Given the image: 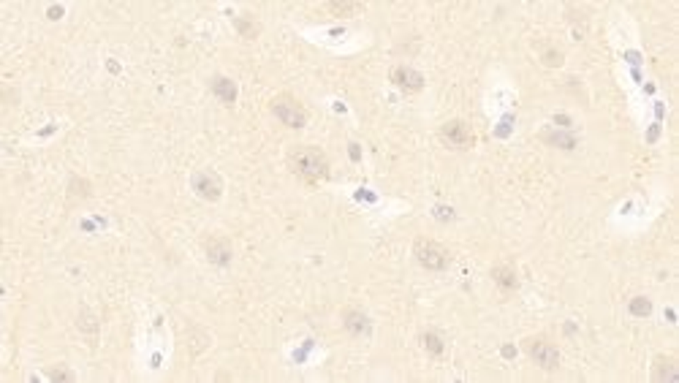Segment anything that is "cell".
<instances>
[{"label": "cell", "mask_w": 679, "mask_h": 383, "mask_svg": "<svg viewBox=\"0 0 679 383\" xmlns=\"http://www.w3.org/2000/svg\"><path fill=\"white\" fill-rule=\"evenodd\" d=\"M288 166L304 182H318L329 177V160L318 147H294L288 153Z\"/></svg>", "instance_id": "cell-1"}, {"label": "cell", "mask_w": 679, "mask_h": 383, "mask_svg": "<svg viewBox=\"0 0 679 383\" xmlns=\"http://www.w3.org/2000/svg\"><path fill=\"white\" fill-rule=\"evenodd\" d=\"M413 253H416V261L424 266V269H432V272H440L452 264V253L446 245L435 242V239H416L413 245Z\"/></svg>", "instance_id": "cell-2"}, {"label": "cell", "mask_w": 679, "mask_h": 383, "mask_svg": "<svg viewBox=\"0 0 679 383\" xmlns=\"http://www.w3.org/2000/svg\"><path fill=\"white\" fill-rule=\"evenodd\" d=\"M525 351L546 373H554L560 367V351H557V345H554L549 337H541V334L538 337H528L525 340Z\"/></svg>", "instance_id": "cell-3"}, {"label": "cell", "mask_w": 679, "mask_h": 383, "mask_svg": "<svg viewBox=\"0 0 679 383\" xmlns=\"http://www.w3.org/2000/svg\"><path fill=\"white\" fill-rule=\"evenodd\" d=\"M269 109H272V114H275L283 126H288V128L307 126V112H304V106L297 101V98L285 96V93H283V96H275V98L269 101Z\"/></svg>", "instance_id": "cell-4"}, {"label": "cell", "mask_w": 679, "mask_h": 383, "mask_svg": "<svg viewBox=\"0 0 679 383\" xmlns=\"http://www.w3.org/2000/svg\"><path fill=\"white\" fill-rule=\"evenodd\" d=\"M191 182H193V190L202 199H207V202H218L221 193H223V182H221L218 174H212V172H199V174H193Z\"/></svg>", "instance_id": "cell-5"}, {"label": "cell", "mask_w": 679, "mask_h": 383, "mask_svg": "<svg viewBox=\"0 0 679 383\" xmlns=\"http://www.w3.org/2000/svg\"><path fill=\"white\" fill-rule=\"evenodd\" d=\"M440 136H443L446 144H452V147H456V150H468V147L473 144V133H470V128L465 126V123H459V120L446 123V126L440 128Z\"/></svg>", "instance_id": "cell-6"}, {"label": "cell", "mask_w": 679, "mask_h": 383, "mask_svg": "<svg viewBox=\"0 0 679 383\" xmlns=\"http://www.w3.org/2000/svg\"><path fill=\"white\" fill-rule=\"evenodd\" d=\"M204 253H207V258L212 261V264H218V266H226L228 261H231V242H228L226 236H221V234H212V236H207L204 239Z\"/></svg>", "instance_id": "cell-7"}, {"label": "cell", "mask_w": 679, "mask_h": 383, "mask_svg": "<svg viewBox=\"0 0 679 383\" xmlns=\"http://www.w3.org/2000/svg\"><path fill=\"white\" fill-rule=\"evenodd\" d=\"M391 82H394L400 90H405V93H419V90L424 87V77H421L419 71L408 68V66H397V68L391 71Z\"/></svg>", "instance_id": "cell-8"}, {"label": "cell", "mask_w": 679, "mask_h": 383, "mask_svg": "<svg viewBox=\"0 0 679 383\" xmlns=\"http://www.w3.org/2000/svg\"><path fill=\"white\" fill-rule=\"evenodd\" d=\"M677 359L671 356H655L652 361V381L657 383H669V381H677Z\"/></svg>", "instance_id": "cell-9"}, {"label": "cell", "mask_w": 679, "mask_h": 383, "mask_svg": "<svg viewBox=\"0 0 679 383\" xmlns=\"http://www.w3.org/2000/svg\"><path fill=\"white\" fill-rule=\"evenodd\" d=\"M492 280L498 283L500 288H508V291L519 288V275L514 272L511 264H498V266H492Z\"/></svg>", "instance_id": "cell-10"}, {"label": "cell", "mask_w": 679, "mask_h": 383, "mask_svg": "<svg viewBox=\"0 0 679 383\" xmlns=\"http://www.w3.org/2000/svg\"><path fill=\"white\" fill-rule=\"evenodd\" d=\"M212 93L221 98V101L226 103H234L237 101V84L231 82V79L226 77H215L212 79Z\"/></svg>", "instance_id": "cell-11"}, {"label": "cell", "mask_w": 679, "mask_h": 383, "mask_svg": "<svg viewBox=\"0 0 679 383\" xmlns=\"http://www.w3.org/2000/svg\"><path fill=\"white\" fill-rule=\"evenodd\" d=\"M345 329L353 334H370V321H367L361 313L348 310V313H345Z\"/></svg>", "instance_id": "cell-12"}, {"label": "cell", "mask_w": 679, "mask_h": 383, "mask_svg": "<svg viewBox=\"0 0 679 383\" xmlns=\"http://www.w3.org/2000/svg\"><path fill=\"white\" fill-rule=\"evenodd\" d=\"M421 343H424V348H427L432 356H440V354H443V340H440L435 332L421 334Z\"/></svg>", "instance_id": "cell-13"}, {"label": "cell", "mask_w": 679, "mask_h": 383, "mask_svg": "<svg viewBox=\"0 0 679 383\" xmlns=\"http://www.w3.org/2000/svg\"><path fill=\"white\" fill-rule=\"evenodd\" d=\"M630 313H633V315H650V313H652V302H650L647 296H636V299L630 302Z\"/></svg>", "instance_id": "cell-14"}, {"label": "cell", "mask_w": 679, "mask_h": 383, "mask_svg": "<svg viewBox=\"0 0 679 383\" xmlns=\"http://www.w3.org/2000/svg\"><path fill=\"white\" fill-rule=\"evenodd\" d=\"M327 8L331 11V14H340V17H343V14H353V11H359V6H356V3H329Z\"/></svg>", "instance_id": "cell-15"}, {"label": "cell", "mask_w": 679, "mask_h": 383, "mask_svg": "<svg viewBox=\"0 0 679 383\" xmlns=\"http://www.w3.org/2000/svg\"><path fill=\"white\" fill-rule=\"evenodd\" d=\"M251 17H242V20H237V27H239V33H245L248 38H253L255 36V27H251V22H248Z\"/></svg>", "instance_id": "cell-16"}, {"label": "cell", "mask_w": 679, "mask_h": 383, "mask_svg": "<svg viewBox=\"0 0 679 383\" xmlns=\"http://www.w3.org/2000/svg\"><path fill=\"white\" fill-rule=\"evenodd\" d=\"M50 378L52 381H74V373H68V370H66V373H63V370H52Z\"/></svg>", "instance_id": "cell-17"}]
</instances>
